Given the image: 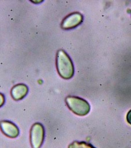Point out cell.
<instances>
[{"label":"cell","mask_w":131,"mask_h":148,"mask_svg":"<svg viewBox=\"0 0 131 148\" xmlns=\"http://www.w3.org/2000/svg\"><path fill=\"white\" fill-rule=\"evenodd\" d=\"M0 130L6 136L10 138L18 137L20 134L19 129L14 123L8 120H2L0 122Z\"/></svg>","instance_id":"277c9868"},{"label":"cell","mask_w":131,"mask_h":148,"mask_svg":"<svg viewBox=\"0 0 131 148\" xmlns=\"http://www.w3.org/2000/svg\"><path fill=\"white\" fill-rule=\"evenodd\" d=\"M5 103V97L3 94L0 93V108L3 106Z\"/></svg>","instance_id":"ba28073f"},{"label":"cell","mask_w":131,"mask_h":148,"mask_svg":"<svg viewBox=\"0 0 131 148\" xmlns=\"http://www.w3.org/2000/svg\"><path fill=\"white\" fill-rule=\"evenodd\" d=\"M57 70L60 76L63 79H70L74 73L73 62L67 53L62 50H60L56 56Z\"/></svg>","instance_id":"6da1fadb"},{"label":"cell","mask_w":131,"mask_h":148,"mask_svg":"<svg viewBox=\"0 0 131 148\" xmlns=\"http://www.w3.org/2000/svg\"><path fill=\"white\" fill-rule=\"evenodd\" d=\"M68 148H96L84 142L74 141L70 144Z\"/></svg>","instance_id":"52a82bcc"},{"label":"cell","mask_w":131,"mask_h":148,"mask_svg":"<svg viewBox=\"0 0 131 148\" xmlns=\"http://www.w3.org/2000/svg\"><path fill=\"white\" fill-rule=\"evenodd\" d=\"M28 87L26 84H19L14 85L11 90V96L15 101L23 99L28 94Z\"/></svg>","instance_id":"8992f818"},{"label":"cell","mask_w":131,"mask_h":148,"mask_svg":"<svg viewBox=\"0 0 131 148\" xmlns=\"http://www.w3.org/2000/svg\"><path fill=\"white\" fill-rule=\"evenodd\" d=\"M45 131L43 126L39 123L32 125L30 130V142L32 148H40L43 143Z\"/></svg>","instance_id":"3957f363"},{"label":"cell","mask_w":131,"mask_h":148,"mask_svg":"<svg viewBox=\"0 0 131 148\" xmlns=\"http://www.w3.org/2000/svg\"><path fill=\"white\" fill-rule=\"evenodd\" d=\"M83 16L79 12L68 15L62 22V27L64 29H72L79 26L83 22Z\"/></svg>","instance_id":"5b68a950"},{"label":"cell","mask_w":131,"mask_h":148,"mask_svg":"<svg viewBox=\"0 0 131 148\" xmlns=\"http://www.w3.org/2000/svg\"><path fill=\"white\" fill-rule=\"evenodd\" d=\"M65 101L70 110L79 116H85L91 110L89 103L86 100L78 97H67Z\"/></svg>","instance_id":"7a4b0ae2"}]
</instances>
